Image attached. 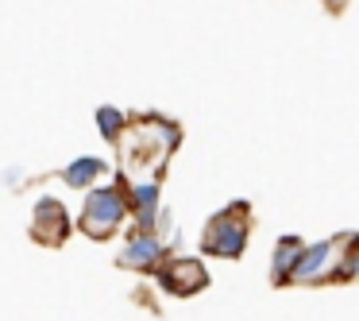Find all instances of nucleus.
<instances>
[{"label": "nucleus", "instance_id": "f257e3e1", "mask_svg": "<svg viewBox=\"0 0 359 321\" xmlns=\"http://www.w3.org/2000/svg\"><path fill=\"white\" fill-rule=\"evenodd\" d=\"M128 217H132V209H128V178L120 171L116 182L86 190V202H81V213H78V228L89 240H112L124 228Z\"/></svg>", "mask_w": 359, "mask_h": 321}, {"label": "nucleus", "instance_id": "f03ea898", "mask_svg": "<svg viewBox=\"0 0 359 321\" xmlns=\"http://www.w3.org/2000/svg\"><path fill=\"white\" fill-rule=\"evenodd\" d=\"M248 236H251V209L243 202H236L205 225L201 251L217 259H240L243 248H248Z\"/></svg>", "mask_w": 359, "mask_h": 321}, {"label": "nucleus", "instance_id": "7ed1b4c3", "mask_svg": "<svg viewBox=\"0 0 359 321\" xmlns=\"http://www.w3.org/2000/svg\"><path fill=\"white\" fill-rule=\"evenodd\" d=\"M155 282L166 290L170 298H194L209 287V271H205L201 259H189V256H174L163 259L155 267Z\"/></svg>", "mask_w": 359, "mask_h": 321}, {"label": "nucleus", "instance_id": "20e7f679", "mask_svg": "<svg viewBox=\"0 0 359 321\" xmlns=\"http://www.w3.org/2000/svg\"><path fill=\"white\" fill-rule=\"evenodd\" d=\"M166 248H170V244H163V232L132 225V228H128V236H124V248H120L116 263L120 267H132V271H155V267L166 259Z\"/></svg>", "mask_w": 359, "mask_h": 321}, {"label": "nucleus", "instance_id": "39448f33", "mask_svg": "<svg viewBox=\"0 0 359 321\" xmlns=\"http://www.w3.org/2000/svg\"><path fill=\"white\" fill-rule=\"evenodd\" d=\"M66 236H70V209L58 197L43 194L32 209V240L43 248H58L66 244Z\"/></svg>", "mask_w": 359, "mask_h": 321}, {"label": "nucleus", "instance_id": "423d86ee", "mask_svg": "<svg viewBox=\"0 0 359 321\" xmlns=\"http://www.w3.org/2000/svg\"><path fill=\"white\" fill-rule=\"evenodd\" d=\"M158 205H163V182H158L155 174H151V178L128 182V209H132L135 228H155Z\"/></svg>", "mask_w": 359, "mask_h": 321}, {"label": "nucleus", "instance_id": "0eeeda50", "mask_svg": "<svg viewBox=\"0 0 359 321\" xmlns=\"http://www.w3.org/2000/svg\"><path fill=\"white\" fill-rule=\"evenodd\" d=\"M336 259V240H317V244H302V256H297L294 271H290V282H325L328 271H332Z\"/></svg>", "mask_w": 359, "mask_h": 321}, {"label": "nucleus", "instance_id": "6e6552de", "mask_svg": "<svg viewBox=\"0 0 359 321\" xmlns=\"http://www.w3.org/2000/svg\"><path fill=\"white\" fill-rule=\"evenodd\" d=\"M104 171H109V163H104V159L78 155V159H70V163L62 166V182L70 190H89V186H97V182L104 178Z\"/></svg>", "mask_w": 359, "mask_h": 321}, {"label": "nucleus", "instance_id": "1a4fd4ad", "mask_svg": "<svg viewBox=\"0 0 359 321\" xmlns=\"http://www.w3.org/2000/svg\"><path fill=\"white\" fill-rule=\"evenodd\" d=\"M302 236H278L274 240V251H271V282L274 287H286L290 282V271H294V263H297V256H302Z\"/></svg>", "mask_w": 359, "mask_h": 321}, {"label": "nucleus", "instance_id": "9d476101", "mask_svg": "<svg viewBox=\"0 0 359 321\" xmlns=\"http://www.w3.org/2000/svg\"><path fill=\"white\" fill-rule=\"evenodd\" d=\"M93 120H97V132H101L104 143H120V136H124V128H128V112L124 109L101 105V109L93 112Z\"/></svg>", "mask_w": 359, "mask_h": 321}, {"label": "nucleus", "instance_id": "9b49d317", "mask_svg": "<svg viewBox=\"0 0 359 321\" xmlns=\"http://www.w3.org/2000/svg\"><path fill=\"white\" fill-rule=\"evenodd\" d=\"M328 279H359V240L348 244V251H344L340 263L328 271Z\"/></svg>", "mask_w": 359, "mask_h": 321}]
</instances>
